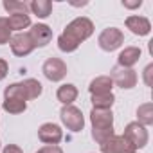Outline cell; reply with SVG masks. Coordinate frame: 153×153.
I'll return each instance as SVG.
<instances>
[{"mask_svg": "<svg viewBox=\"0 0 153 153\" xmlns=\"http://www.w3.org/2000/svg\"><path fill=\"white\" fill-rule=\"evenodd\" d=\"M126 27H128L133 34H137V36H146V34H149V31H151L149 20H148L146 16H139V15L128 16V18H126Z\"/></svg>", "mask_w": 153, "mask_h": 153, "instance_id": "13", "label": "cell"}, {"mask_svg": "<svg viewBox=\"0 0 153 153\" xmlns=\"http://www.w3.org/2000/svg\"><path fill=\"white\" fill-rule=\"evenodd\" d=\"M29 11H33L38 18H47L52 11V2L51 0H33L29 4Z\"/></svg>", "mask_w": 153, "mask_h": 153, "instance_id": "18", "label": "cell"}, {"mask_svg": "<svg viewBox=\"0 0 153 153\" xmlns=\"http://www.w3.org/2000/svg\"><path fill=\"white\" fill-rule=\"evenodd\" d=\"M115 101L114 94H103V96H92V106L96 110H112V105Z\"/></svg>", "mask_w": 153, "mask_h": 153, "instance_id": "20", "label": "cell"}, {"mask_svg": "<svg viewBox=\"0 0 153 153\" xmlns=\"http://www.w3.org/2000/svg\"><path fill=\"white\" fill-rule=\"evenodd\" d=\"M2 153H24V151H22V148L16 146V144H7V146L2 149Z\"/></svg>", "mask_w": 153, "mask_h": 153, "instance_id": "26", "label": "cell"}, {"mask_svg": "<svg viewBox=\"0 0 153 153\" xmlns=\"http://www.w3.org/2000/svg\"><path fill=\"white\" fill-rule=\"evenodd\" d=\"M38 139L42 142H45V144H58L63 139V131L54 123H43L38 128Z\"/></svg>", "mask_w": 153, "mask_h": 153, "instance_id": "12", "label": "cell"}, {"mask_svg": "<svg viewBox=\"0 0 153 153\" xmlns=\"http://www.w3.org/2000/svg\"><path fill=\"white\" fill-rule=\"evenodd\" d=\"M94 33V24L87 16H78L70 24H67L65 31L58 36V47L61 52H74L85 40H88Z\"/></svg>", "mask_w": 153, "mask_h": 153, "instance_id": "1", "label": "cell"}, {"mask_svg": "<svg viewBox=\"0 0 153 153\" xmlns=\"http://www.w3.org/2000/svg\"><path fill=\"white\" fill-rule=\"evenodd\" d=\"M112 88H114V83L110 79V76H99V78L92 79L90 81V94L92 96H103V94H112Z\"/></svg>", "mask_w": 153, "mask_h": 153, "instance_id": "15", "label": "cell"}, {"mask_svg": "<svg viewBox=\"0 0 153 153\" xmlns=\"http://www.w3.org/2000/svg\"><path fill=\"white\" fill-rule=\"evenodd\" d=\"M110 79L114 85H117L123 90H130L137 85V72L133 68H123V67H114L110 72Z\"/></svg>", "mask_w": 153, "mask_h": 153, "instance_id": "7", "label": "cell"}, {"mask_svg": "<svg viewBox=\"0 0 153 153\" xmlns=\"http://www.w3.org/2000/svg\"><path fill=\"white\" fill-rule=\"evenodd\" d=\"M56 97L63 106H68V105H72L76 101V97H78V88H76V85H72V83H65V85H61L58 88Z\"/></svg>", "mask_w": 153, "mask_h": 153, "instance_id": "16", "label": "cell"}, {"mask_svg": "<svg viewBox=\"0 0 153 153\" xmlns=\"http://www.w3.org/2000/svg\"><path fill=\"white\" fill-rule=\"evenodd\" d=\"M7 72H9V65H7V61L0 58V81H2L6 76H7Z\"/></svg>", "mask_w": 153, "mask_h": 153, "instance_id": "25", "label": "cell"}, {"mask_svg": "<svg viewBox=\"0 0 153 153\" xmlns=\"http://www.w3.org/2000/svg\"><path fill=\"white\" fill-rule=\"evenodd\" d=\"M135 149H140L144 146H148V140H149V135H148V130L146 126H142L140 123L133 121V123H128L126 128H124V133H123Z\"/></svg>", "mask_w": 153, "mask_h": 153, "instance_id": "6", "label": "cell"}, {"mask_svg": "<svg viewBox=\"0 0 153 153\" xmlns=\"http://www.w3.org/2000/svg\"><path fill=\"white\" fill-rule=\"evenodd\" d=\"M99 146H101V153H135L137 151L124 135H112Z\"/></svg>", "mask_w": 153, "mask_h": 153, "instance_id": "9", "label": "cell"}, {"mask_svg": "<svg viewBox=\"0 0 153 153\" xmlns=\"http://www.w3.org/2000/svg\"><path fill=\"white\" fill-rule=\"evenodd\" d=\"M151 70H153V65H148L146 70H144V81H146L148 87H151V78H149V76H151Z\"/></svg>", "mask_w": 153, "mask_h": 153, "instance_id": "28", "label": "cell"}, {"mask_svg": "<svg viewBox=\"0 0 153 153\" xmlns=\"http://www.w3.org/2000/svg\"><path fill=\"white\" fill-rule=\"evenodd\" d=\"M43 87L38 79H24V81H18V83H11L6 87L4 90V97L6 99H20V101H31V99H36L40 94H42Z\"/></svg>", "mask_w": 153, "mask_h": 153, "instance_id": "3", "label": "cell"}, {"mask_svg": "<svg viewBox=\"0 0 153 153\" xmlns=\"http://www.w3.org/2000/svg\"><path fill=\"white\" fill-rule=\"evenodd\" d=\"M7 24H9L11 31H24L31 25V18L25 13H15V15L7 16Z\"/></svg>", "mask_w": 153, "mask_h": 153, "instance_id": "17", "label": "cell"}, {"mask_svg": "<svg viewBox=\"0 0 153 153\" xmlns=\"http://www.w3.org/2000/svg\"><path fill=\"white\" fill-rule=\"evenodd\" d=\"M36 153H63V149H61L58 144H47V146L40 148Z\"/></svg>", "mask_w": 153, "mask_h": 153, "instance_id": "24", "label": "cell"}, {"mask_svg": "<svg viewBox=\"0 0 153 153\" xmlns=\"http://www.w3.org/2000/svg\"><path fill=\"white\" fill-rule=\"evenodd\" d=\"M4 9L9 13V15H15V13H25L29 11V4L27 2H15V0H6V2L2 4Z\"/></svg>", "mask_w": 153, "mask_h": 153, "instance_id": "22", "label": "cell"}, {"mask_svg": "<svg viewBox=\"0 0 153 153\" xmlns=\"http://www.w3.org/2000/svg\"><path fill=\"white\" fill-rule=\"evenodd\" d=\"M140 58V49L139 47H126L119 52L117 56V67H123V68H131Z\"/></svg>", "mask_w": 153, "mask_h": 153, "instance_id": "14", "label": "cell"}, {"mask_svg": "<svg viewBox=\"0 0 153 153\" xmlns=\"http://www.w3.org/2000/svg\"><path fill=\"white\" fill-rule=\"evenodd\" d=\"M2 108H4L6 112H9V114L16 115V114L25 112L27 103H25V101H20V99H6V101H4V105H2Z\"/></svg>", "mask_w": 153, "mask_h": 153, "instance_id": "21", "label": "cell"}, {"mask_svg": "<svg viewBox=\"0 0 153 153\" xmlns=\"http://www.w3.org/2000/svg\"><path fill=\"white\" fill-rule=\"evenodd\" d=\"M97 43H99V47H101L103 51L112 52V51H117V49L124 43V34H123V31L117 29V27H106V29L99 34Z\"/></svg>", "mask_w": 153, "mask_h": 153, "instance_id": "5", "label": "cell"}, {"mask_svg": "<svg viewBox=\"0 0 153 153\" xmlns=\"http://www.w3.org/2000/svg\"><path fill=\"white\" fill-rule=\"evenodd\" d=\"M90 123H92V139L97 144H103L106 139H110L114 133V114L112 110H96L90 112Z\"/></svg>", "mask_w": 153, "mask_h": 153, "instance_id": "2", "label": "cell"}, {"mask_svg": "<svg viewBox=\"0 0 153 153\" xmlns=\"http://www.w3.org/2000/svg\"><path fill=\"white\" fill-rule=\"evenodd\" d=\"M123 6L126 9H137V7L142 6V0H135V2H126V0H123Z\"/></svg>", "mask_w": 153, "mask_h": 153, "instance_id": "27", "label": "cell"}, {"mask_svg": "<svg viewBox=\"0 0 153 153\" xmlns=\"http://www.w3.org/2000/svg\"><path fill=\"white\" fill-rule=\"evenodd\" d=\"M9 43H11L13 54H15V56H20V58H24V56H27V54H31V52L34 51L33 42H31V38H29L27 33H18V34L11 36Z\"/></svg>", "mask_w": 153, "mask_h": 153, "instance_id": "11", "label": "cell"}, {"mask_svg": "<svg viewBox=\"0 0 153 153\" xmlns=\"http://www.w3.org/2000/svg\"><path fill=\"white\" fill-rule=\"evenodd\" d=\"M42 72H43V76H45L49 81L58 83V81H61L65 76H67L68 70H67V63L63 59H59V58H49L43 63Z\"/></svg>", "mask_w": 153, "mask_h": 153, "instance_id": "8", "label": "cell"}, {"mask_svg": "<svg viewBox=\"0 0 153 153\" xmlns=\"http://www.w3.org/2000/svg\"><path fill=\"white\" fill-rule=\"evenodd\" d=\"M11 29H9V24H7V18L6 16H0V45H6L9 43L11 40Z\"/></svg>", "mask_w": 153, "mask_h": 153, "instance_id": "23", "label": "cell"}, {"mask_svg": "<svg viewBox=\"0 0 153 153\" xmlns=\"http://www.w3.org/2000/svg\"><path fill=\"white\" fill-rule=\"evenodd\" d=\"M59 117H61V123L70 131H81L83 126H85V117H83L81 110L78 106H74V105L63 106L61 112H59Z\"/></svg>", "mask_w": 153, "mask_h": 153, "instance_id": "4", "label": "cell"}, {"mask_svg": "<svg viewBox=\"0 0 153 153\" xmlns=\"http://www.w3.org/2000/svg\"><path fill=\"white\" fill-rule=\"evenodd\" d=\"M29 38L33 42V47H45L51 40H52V29L45 24H34L31 29H29Z\"/></svg>", "mask_w": 153, "mask_h": 153, "instance_id": "10", "label": "cell"}, {"mask_svg": "<svg viewBox=\"0 0 153 153\" xmlns=\"http://www.w3.org/2000/svg\"><path fill=\"white\" fill-rule=\"evenodd\" d=\"M137 123H140L142 126H149L153 124V105L151 103H144L137 108Z\"/></svg>", "mask_w": 153, "mask_h": 153, "instance_id": "19", "label": "cell"}]
</instances>
